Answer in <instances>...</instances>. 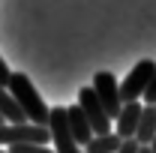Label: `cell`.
Instances as JSON below:
<instances>
[{"label": "cell", "mask_w": 156, "mask_h": 153, "mask_svg": "<svg viewBox=\"0 0 156 153\" xmlns=\"http://www.w3.org/2000/svg\"><path fill=\"white\" fill-rule=\"evenodd\" d=\"M6 90H9V96L15 99V105L21 108V114L27 117V123H33V126H48V114H51V108L42 102V96L36 93L33 81L24 75V72H12Z\"/></svg>", "instance_id": "obj_1"}, {"label": "cell", "mask_w": 156, "mask_h": 153, "mask_svg": "<svg viewBox=\"0 0 156 153\" xmlns=\"http://www.w3.org/2000/svg\"><path fill=\"white\" fill-rule=\"evenodd\" d=\"M153 75H156L153 60H138L135 66L129 69V75L120 81V99H123V105L126 102H141V96H144V90H147V84H150Z\"/></svg>", "instance_id": "obj_2"}, {"label": "cell", "mask_w": 156, "mask_h": 153, "mask_svg": "<svg viewBox=\"0 0 156 153\" xmlns=\"http://www.w3.org/2000/svg\"><path fill=\"white\" fill-rule=\"evenodd\" d=\"M51 132L48 126H33V123H0V144L15 147V144H48Z\"/></svg>", "instance_id": "obj_3"}, {"label": "cell", "mask_w": 156, "mask_h": 153, "mask_svg": "<svg viewBox=\"0 0 156 153\" xmlns=\"http://www.w3.org/2000/svg\"><path fill=\"white\" fill-rule=\"evenodd\" d=\"M93 93H96V99L102 102V108H105V114L111 117V120H117V114H120V108H123V99H120V81H117L108 69H102V72H96L93 75Z\"/></svg>", "instance_id": "obj_4"}, {"label": "cell", "mask_w": 156, "mask_h": 153, "mask_svg": "<svg viewBox=\"0 0 156 153\" xmlns=\"http://www.w3.org/2000/svg\"><path fill=\"white\" fill-rule=\"evenodd\" d=\"M78 108L84 111V117H87V123H90L93 135H108V132H114L111 117L105 114V108H102V102L96 99L93 87H81V93H78Z\"/></svg>", "instance_id": "obj_5"}, {"label": "cell", "mask_w": 156, "mask_h": 153, "mask_svg": "<svg viewBox=\"0 0 156 153\" xmlns=\"http://www.w3.org/2000/svg\"><path fill=\"white\" fill-rule=\"evenodd\" d=\"M48 132H51V141H54V153H84L72 141V135H69V123H66V108L63 105L51 108V114H48Z\"/></svg>", "instance_id": "obj_6"}, {"label": "cell", "mask_w": 156, "mask_h": 153, "mask_svg": "<svg viewBox=\"0 0 156 153\" xmlns=\"http://www.w3.org/2000/svg\"><path fill=\"white\" fill-rule=\"evenodd\" d=\"M141 111H144V102H126L120 108V114L114 120V132L126 141V138H135L138 132V120H141Z\"/></svg>", "instance_id": "obj_7"}, {"label": "cell", "mask_w": 156, "mask_h": 153, "mask_svg": "<svg viewBox=\"0 0 156 153\" xmlns=\"http://www.w3.org/2000/svg\"><path fill=\"white\" fill-rule=\"evenodd\" d=\"M66 123H69V135H72V141H75L78 147H87L93 141V129H90L87 117H84V111L78 105H69L66 108Z\"/></svg>", "instance_id": "obj_8"}, {"label": "cell", "mask_w": 156, "mask_h": 153, "mask_svg": "<svg viewBox=\"0 0 156 153\" xmlns=\"http://www.w3.org/2000/svg\"><path fill=\"white\" fill-rule=\"evenodd\" d=\"M153 138H156V105H144L141 120H138L135 141L138 144H153Z\"/></svg>", "instance_id": "obj_9"}, {"label": "cell", "mask_w": 156, "mask_h": 153, "mask_svg": "<svg viewBox=\"0 0 156 153\" xmlns=\"http://www.w3.org/2000/svg\"><path fill=\"white\" fill-rule=\"evenodd\" d=\"M0 117H3L6 123H15V126L27 123V117L21 114V108L15 105V99L9 96V90H6V87H0Z\"/></svg>", "instance_id": "obj_10"}, {"label": "cell", "mask_w": 156, "mask_h": 153, "mask_svg": "<svg viewBox=\"0 0 156 153\" xmlns=\"http://www.w3.org/2000/svg\"><path fill=\"white\" fill-rule=\"evenodd\" d=\"M123 144V138L117 132H108V135H93V141L84 147V153H117Z\"/></svg>", "instance_id": "obj_11"}, {"label": "cell", "mask_w": 156, "mask_h": 153, "mask_svg": "<svg viewBox=\"0 0 156 153\" xmlns=\"http://www.w3.org/2000/svg\"><path fill=\"white\" fill-rule=\"evenodd\" d=\"M9 153H54V147H48V144H15V147H9Z\"/></svg>", "instance_id": "obj_12"}, {"label": "cell", "mask_w": 156, "mask_h": 153, "mask_svg": "<svg viewBox=\"0 0 156 153\" xmlns=\"http://www.w3.org/2000/svg\"><path fill=\"white\" fill-rule=\"evenodd\" d=\"M141 102H144V105H156V75L150 78V84H147V90L141 96Z\"/></svg>", "instance_id": "obj_13"}, {"label": "cell", "mask_w": 156, "mask_h": 153, "mask_svg": "<svg viewBox=\"0 0 156 153\" xmlns=\"http://www.w3.org/2000/svg\"><path fill=\"white\" fill-rule=\"evenodd\" d=\"M138 150H141V144H138L135 138H126V141L120 144V150H117V153H138Z\"/></svg>", "instance_id": "obj_14"}, {"label": "cell", "mask_w": 156, "mask_h": 153, "mask_svg": "<svg viewBox=\"0 0 156 153\" xmlns=\"http://www.w3.org/2000/svg\"><path fill=\"white\" fill-rule=\"evenodd\" d=\"M9 78H12V72H9V66L3 63V57H0V87H6V84H9Z\"/></svg>", "instance_id": "obj_15"}, {"label": "cell", "mask_w": 156, "mask_h": 153, "mask_svg": "<svg viewBox=\"0 0 156 153\" xmlns=\"http://www.w3.org/2000/svg\"><path fill=\"white\" fill-rule=\"evenodd\" d=\"M138 153H153V147H150V144H141V150Z\"/></svg>", "instance_id": "obj_16"}, {"label": "cell", "mask_w": 156, "mask_h": 153, "mask_svg": "<svg viewBox=\"0 0 156 153\" xmlns=\"http://www.w3.org/2000/svg\"><path fill=\"white\" fill-rule=\"evenodd\" d=\"M150 147H153V153H156V138H153V144H150Z\"/></svg>", "instance_id": "obj_17"}, {"label": "cell", "mask_w": 156, "mask_h": 153, "mask_svg": "<svg viewBox=\"0 0 156 153\" xmlns=\"http://www.w3.org/2000/svg\"><path fill=\"white\" fill-rule=\"evenodd\" d=\"M0 123H6V120H3V117H0Z\"/></svg>", "instance_id": "obj_18"}]
</instances>
